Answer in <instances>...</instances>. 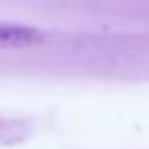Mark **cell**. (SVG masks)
<instances>
[{
	"instance_id": "cell-1",
	"label": "cell",
	"mask_w": 149,
	"mask_h": 149,
	"mask_svg": "<svg viewBox=\"0 0 149 149\" xmlns=\"http://www.w3.org/2000/svg\"><path fill=\"white\" fill-rule=\"evenodd\" d=\"M40 29L13 23H0V49H23L44 42Z\"/></svg>"
},
{
	"instance_id": "cell-2",
	"label": "cell",
	"mask_w": 149,
	"mask_h": 149,
	"mask_svg": "<svg viewBox=\"0 0 149 149\" xmlns=\"http://www.w3.org/2000/svg\"><path fill=\"white\" fill-rule=\"evenodd\" d=\"M30 128L26 123L17 119H0V147L15 146L29 138Z\"/></svg>"
}]
</instances>
